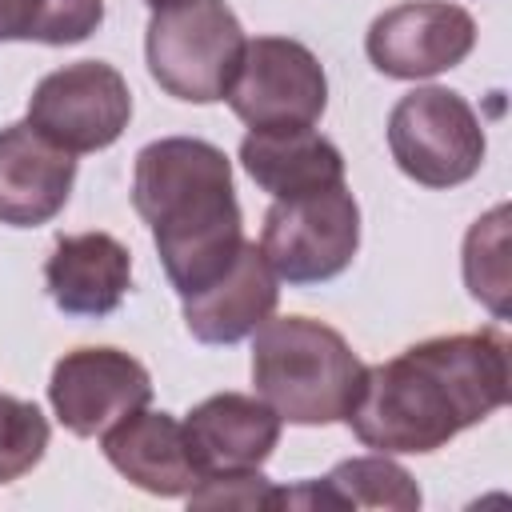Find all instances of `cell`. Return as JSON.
<instances>
[{"label": "cell", "instance_id": "1", "mask_svg": "<svg viewBox=\"0 0 512 512\" xmlns=\"http://www.w3.org/2000/svg\"><path fill=\"white\" fill-rule=\"evenodd\" d=\"M508 380V336L500 328L432 336L364 368L344 420L372 452H436L504 408Z\"/></svg>", "mask_w": 512, "mask_h": 512}, {"label": "cell", "instance_id": "2", "mask_svg": "<svg viewBox=\"0 0 512 512\" xmlns=\"http://www.w3.org/2000/svg\"><path fill=\"white\" fill-rule=\"evenodd\" d=\"M132 204L152 228L180 300L220 280L244 244L232 160L208 140L164 136L144 144L132 168Z\"/></svg>", "mask_w": 512, "mask_h": 512}, {"label": "cell", "instance_id": "3", "mask_svg": "<svg viewBox=\"0 0 512 512\" xmlns=\"http://www.w3.org/2000/svg\"><path fill=\"white\" fill-rule=\"evenodd\" d=\"M252 384L288 424H336L360 396L364 360L312 316H268L252 332Z\"/></svg>", "mask_w": 512, "mask_h": 512}, {"label": "cell", "instance_id": "4", "mask_svg": "<svg viewBox=\"0 0 512 512\" xmlns=\"http://www.w3.org/2000/svg\"><path fill=\"white\" fill-rule=\"evenodd\" d=\"M244 28L224 0H176L152 8L144 56L152 80L188 104L224 100L240 60H244Z\"/></svg>", "mask_w": 512, "mask_h": 512}, {"label": "cell", "instance_id": "5", "mask_svg": "<svg viewBox=\"0 0 512 512\" xmlns=\"http://www.w3.org/2000/svg\"><path fill=\"white\" fill-rule=\"evenodd\" d=\"M396 168L424 188H456L484 164V128L472 104L452 88H412L388 116Z\"/></svg>", "mask_w": 512, "mask_h": 512}, {"label": "cell", "instance_id": "6", "mask_svg": "<svg viewBox=\"0 0 512 512\" xmlns=\"http://www.w3.org/2000/svg\"><path fill=\"white\" fill-rule=\"evenodd\" d=\"M360 248V204L344 184L276 200L264 212L260 252L276 280L324 284L340 276Z\"/></svg>", "mask_w": 512, "mask_h": 512}, {"label": "cell", "instance_id": "7", "mask_svg": "<svg viewBox=\"0 0 512 512\" xmlns=\"http://www.w3.org/2000/svg\"><path fill=\"white\" fill-rule=\"evenodd\" d=\"M224 100L248 128H312L328 108V76L300 40L256 36Z\"/></svg>", "mask_w": 512, "mask_h": 512}, {"label": "cell", "instance_id": "8", "mask_svg": "<svg viewBox=\"0 0 512 512\" xmlns=\"http://www.w3.org/2000/svg\"><path fill=\"white\" fill-rule=\"evenodd\" d=\"M132 120L128 80L104 60H76L48 72L28 96V124L64 152H100Z\"/></svg>", "mask_w": 512, "mask_h": 512}, {"label": "cell", "instance_id": "9", "mask_svg": "<svg viewBox=\"0 0 512 512\" xmlns=\"http://www.w3.org/2000/svg\"><path fill=\"white\" fill-rule=\"evenodd\" d=\"M476 48V20L452 0H404L380 12L364 36L376 72L392 80L440 76L468 60Z\"/></svg>", "mask_w": 512, "mask_h": 512}, {"label": "cell", "instance_id": "10", "mask_svg": "<svg viewBox=\"0 0 512 512\" xmlns=\"http://www.w3.org/2000/svg\"><path fill=\"white\" fill-rule=\"evenodd\" d=\"M148 400V368L120 348H72L48 380V404L72 436H100L120 416L148 408Z\"/></svg>", "mask_w": 512, "mask_h": 512}, {"label": "cell", "instance_id": "11", "mask_svg": "<svg viewBox=\"0 0 512 512\" xmlns=\"http://www.w3.org/2000/svg\"><path fill=\"white\" fill-rule=\"evenodd\" d=\"M280 424L284 420L260 396L216 392L200 400L184 416V436H188V452L200 480L260 468L280 444Z\"/></svg>", "mask_w": 512, "mask_h": 512}, {"label": "cell", "instance_id": "12", "mask_svg": "<svg viewBox=\"0 0 512 512\" xmlns=\"http://www.w3.org/2000/svg\"><path fill=\"white\" fill-rule=\"evenodd\" d=\"M76 160L28 120L0 128V224L40 228L72 192Z\"/></svg>", "mask_w": 512, "mask_h": 512}, {"label": "cell", "instance_id": "13", "mask_svg": "<svg viewBox=\"0 0 512 512\" xmlns=\"http://www.w3.org/2000/svg\"><path fill=\"white\" fill-rule=\"evenodd\" d=\"M44 284L64 316H112L132 288V252L112 232L60 236L44 264Z\"/></svg>", "mask_w": 512, "mask_h": 512}, {"label": "cell", "instance_id": "14", "mask_svg": "<svg viewBox=\"0 0 512 512\" xmlns=\"http://www.w3.org/2000/svg\"><path fill=\"white\" fill-rule=\"evenodd\" d=\"M100 448L124 480L152 496H188L200 484L184 424L172 412H128L100 432Z\"/></svg>", "mask_w": 512, "mask_h": 512}, {"label": "cell", "instance_id": "15", "mask_svg": "<svg viewBox=\"0 0 512 512\" xmlns=\"http://www.w3.org/2000/svg\"><path fill=\"white\" fill-rule=\"evenodd\" d=\"M280 288L260 244L244 240L232 268L204 292L184 296V324L200 344H236L276 312Z\"/></svg>", "mask_w": 512, "mask_h": 512}, {"label": "cell", "instance_id": "16", "mask_svg": "<svg viewBox=\"0 0 512 512\" xmlns=\"http://www.w3.org/2000/svg\"><path fill=\"white\" fill-rule=\"evenodd\" d=\"M240 164L272 200L344 184V156L316 128H248Z\"/></svg>", "mask_w": 512, "mask_h": 512}, {"label": "cell", "instance_id": "17", "mask_svg": "<svg viewBox=\"0 0 512 512\" xmlns=\"http://www.w3.org/2000/svg\"><path fill=\"white\" fill-rule=\"evenodd\" d=\"M276 504H324V508H420V488L384 452L340 460L324 480H308L300 488H276Z\"/></svg>", "mask_w": 512, "mask_h": 512}, {"label": "cell", "instance_id": "18", "mask_svg": "<svg viewBox=\"0 0 512 512\" xmlns=\"http://www.w3.org/2000/svg\"><path fill=\"white\" fill-rule=\"evenodd\" d=\"M104 24V0H0V40L80 44Z\"/></svg>", "mask_w": 512, "mask_h": 512}, {"label": "cell", "instance_id": "19", "mask_svg": "<svg viewBox=\"0 0 512 512\" xmlns=\"http://www.w3.org/2000/svg\"><path fill=\"white\" fill-rule=\"evenodd\" d=\"M464 284L496 316H508V204H496L464 236Z\"/></svg>", "mask_w": 512, "mask_h": 512}, {"label": "cell", "instance_id": "20", "mask_svg": "<svg viewBox=\"0 0 512 512\" xmlns=\"http://www.w3.org/2000/svg\"><path fill=\"white\" fill-rule=\"evenodd\" d=\"M48 436L52 428L36 404L0 392V484L32 472L44 460Z\"/></svg>", "mask_w": 512, "mask_h": 512}, {"label": "cell", "instance_id": "21", "mask_svg": "<svg viewBox=\"0 0 512 512\" xmlns=\"http://www.w3.org/2000/svg\"><path fill=\"white\" fill-rule=\"evenodd\" d=\"M188 504L196 508H276V488L260 468L252 472H224V476H204L192 492Z\"/></svg>", "mask_w": 512, "mask_h": 512}, {"label": "cell", "instance_id": "22", "mask_svg": "<svg viewBox=\"0 0 512 512\" xmlns=\"http://www.w3.org/2000/svg\"><path fill=\"white\" fill-rule=\"evenodd\" d=\"M148 8H164V4H176V0H144Z\"/></svg>", "mask_w": 512, "mask_h": 512}]
</instances>
